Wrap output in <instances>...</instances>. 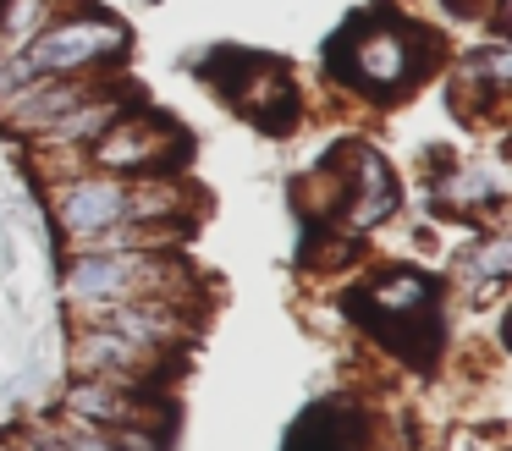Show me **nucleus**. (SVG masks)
I'll return each mask as SVG.
<instances>
[{
	"label": "nucleus",
	"mask_w": 512,
	"mask_h": 451,
	"mask_svg": "<svg viewBox=\"0 0 512 451\" xmlns=\"http://www.w3.org/2000/svg\"><path fill=\"white\" fill-rule=\"evenodd\" d=\"M430 66L435 33H424L408 17H391V11H364L325 44V77L358 99H375V105L419 88Z\"/></svg>",
	"instance_id": "obj_1"
},
{
	"label": "nucleus",
	"mask_w": 512,
	"mask_h": 451,
	"mask_svg": "<svg viewBox=\"0 0 512 451\" xmlns=\"http://www.w3.org/2000/svg\"><path fill=\"white\" fill-rule=\"evenodd\" d=\"M61 292H67L72 314L144 303V297L204 303V270L188 253H67Z\"/></svg>",
	"instance_id": "obj_2"
},
{
	"label": "nucleus",
	"mask_w": 512,
	"mask_h": 451,
	"mask_svg": "<svg viewBox=\"0 0 512 451\" xmlns=\"http://www.w3.org/2000/svg\"><path fill=\"white\" fill-rule=\"evenodd\" d=\"M127 55V28L111 11H61L45 33L12 50V61L23 66V77H111V66Z\"/></svg>",
	"instance_id": "obj_3"
},
{
	"label": "nucleus",
	"mask_w": 512,
	"mask_h": 451,
	"mask_svg": "<svg viewBox=\"0 0 512 451\" xmlns=\"http://www.w3.org/2000/svg\"><path fill=\"white\" fill-rule=\"evenodd\" d=\"M193 154V138L171 116L127 110L83 149V165L105 176H177Z\"/></svg>",
	"instance_id": "obj_4"
},
{
	"label": "nucleus",
	"mask_w": 512,
	"mask_h": 451,
	"mask_svg": "<svg viewBox=\"0 0 512 451\" xmlns=\"http://www.w3.org/2000/svg\"><path fill=\"white\" fill-rule=\"evenodd\" d=\"M72 325H100L138 347L160 352L171 363H188L193 341L204 336V303H177V297H144V303H116L94 314H72Z\"/></svg>",
	"instance_id": "obj_5"
},
{
	"label": "nucleus",
	"mask_w": 512,
	"mask_h": 451,
	"mask_svg": "<svg viewBox=\"0 0 512 451\" xmlns=\"http://www.w3.org/2000/svg\"><path fill=\"white\" fill-rule=\"evenodd\" d=\"M67 363H72V380H105V385L144 391V396H160V380H171L182 369V363L160 358V352L138 347V341L116 336V330H100V325H72Z\"/></svg>",
	"instance_id": "obj_6"
},
{
	"label": "nucleus",
	"mask_w": 512,
	"mask_h": 451,
	"mask_svg": "<svg viewBox=\"0 0 512 451\" xmlns=\"http://www.w3.org/2000/svg\"><path fill=\"white\" fill-rule=\"evenodd\" d=\"M336 171H342V209L336 215H342L347 237H369L402 209L397 171L386 165V154L375 143H347L336 154Z\"/></svg>",
	"instance_id": "obj_7"
},
{
	"label": "nucleus",
	"mask_w": 512,
	"mask_h": 451,
	"mask_svg": "<svg viewBox=\"0 0 512 451\" xmlns=\"http://www.w3.org/2000/svg\"><path fill=\"white\" fill-rule=\"evenodd\" d=\"M50 198V220L72 237H94V231H111L127 220V176H105V171H72V176H56L45 187Z\"/></svg>",
	"instance_id": "obj_8"
},
{
	"label": "nucleus",
	"mask_w": 512,
	"mask_h": 451,
	"mask_svg": "<svg viewBox=\"0 0 512 451\" xmlns=\"http://www.w3.org/2000/svg\"><path fill=\"white\" fill-rule=\"evenodd\" d=\"M61 418L89 424V429H155V435H166L171 402L144 396V391H122V385H105V380H67Z\"/></svg>",
	"instance_id": "obj_9"
},
{
	"label": "nucleus",
	"mask_w": 512,
	"mask_h": 451,
	"mask_svg": "<svg viewBox=\"0 0 512 451\" xmlns=\"http://www.w3.org/2000/svg\"><path fill=\"white\" fill-rule=\"evenodd\" d=\"M507 88H512V50H507V39L468 44V50L457 55V72H452V105H457V116H468V121L496 116L501 121Z\"/></svg>",
	"instance_id": "obj_10"
},
{
	"label": "nucleus",
	"mask_w": 512,
	"mask_h": 451,
	"mask_svg": "<svg viewBox=\"0 0 512 451\" xmlns=\"http://www.w3.org/2000/svg\"><path fill=\"white\" fill-rule=\"evenodd\" d=\"M226 99H232L259 132H276L281 138V132L298 127V83H292V72L281 61H270V55H254Z\"/></svg>",
	"instance_id": "obj_11"
},
{
	"label": "nucleus",
	"mask_w": 512,
	"mask_h": 451,
	"mask_svg": "<svg viewBox=\"0 0 512 451\" xmlns=\"http://www.w3.org/2000/svg\"><path fill=\"white\" fill-rule=\"evenodd\" d=\"M430 193L441 209H452V215L463 220H485L496 215L501 204H507V171L501 165H485V160H435V176H430Z\"/></svg>",
	"instance_id": "obj_12"
},
{
	"label": "nucleus",
	"mask_w": 512,
	"mask_h": 451,
	"mask_svg": "<svg viewBox=\"0 0 512 451\" xmlns=\"http://www.w3.org/2000/svg\"><path fill=\"white\" fill-rule=\"evenodd\" d=\"M127 99H133V94H127V88L116 83V77H105V83L94 88V94L83 99V105H72L67 116L56 121V127L39 132V138H34V143H39V154H67V149H72V154H83L105 127H111L116 116H127V110H133Z\"/></svg>",
	"instance_id": "obj_13"
},
{
	"label": "nucleus",
	"mask_w": 512,
	"mask_h": 451,
	"mask_svg": "<svg viewBox=\"0 0 512 451\" xmlns=\"http://www.w3.org/2000/svg\"><path fill=\"white\" fill-rule=\"evenodd\" d=\"M287 451H369V418L353 407H309L287 435Z\"/></svg>",
	"instance_id": "obj_14"
},
{
	"label": "nucleus",
	"mask_w": 512,
	"mask_h": 451,
	"mask_svg": "<svg viewBox=\"0 0 512 451\" xmlns=\"http://www.w3.org/2000/svg\"><path fill=\"white\" fill-rule=\"evenodd\" d=\"M463 275V292L468 303H496L507 292V275H512V237L507 231H485V237H468V253L457 264Z\"/></svg>",
	"instance_id": "obj_15"
},
{
	"label": "nucleus",
	"mask_w": 512,
	"mask_h": 451,
	"mask_svg": "<svg viewBox=\"0 0 512 451\" xmlns=\"http://www.w3.org/2000/svg\"><path fill=\"white\" fill-rule=\"evenodd\" d=\"M56 17H61V0H0V55L23 50Z\"/></svg>",
	"instance_id": "obj_16"
},
{
	"label": "nucleus",
	"mask_w": 512,
	"mask_h": 451,
	"mask_svg": "<svg viewBox=\"0 0 512 451\" xmlns=\"http://www.w3.org/2000/svg\"><path fill=\"white\" fill-rule=\"evenodd\" d=\"M12 270V248H6V237H0V275Z\"/></svg>",
	"instance_id": "obj_17"
},
{
	"label": "nucleus",
	"mask_w": 512,
	"mask_h": 451,
	"mask_svg": "<svg viewBox=\"0 0 512 451\" xmlns=\"http://www.w3.org/2000/svg\"><path fill=\"white\" fill-rule=\"evenodd\" d=\"M0 215H6V209H0Z\"/></svg>",
	"instance_id": "obj_18"
}]
</instances>
